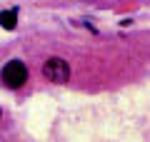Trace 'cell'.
<instances>
[{
	"mask_svg": "<svg viewBox=\"0 0 150 142\" xmlns=\"http://www.w3.org/2000/svg\"><path fill=\"white\" fill-rule=\"evenodd\" d=\"M28 80V67L20 63V60H10V63L3 67V82L8 85V87H20L23 82Z\"/></svg>",
	"mask_w": 150,
	"mask_h": 142,
	"instance_id": "1",
	"label": "cell"
},
{
	"mask_svg": "<svg viewBox=\"0 0 150 142\" xmlns=\"http://www.w3.org/2000/svg\"><path fill=\"white\" fill-rule=\"evenodd\" d=\"M43 75L50 80V82L63 85L65 80L70 77V67H68V63H65L63 58H50L48 63L43 65Z\"/></svg>",
	"mask_w": 150,
	"mask_h": 142,
	"instance_id": "2",
	"label": "cell"
},
{
	"mask_svg": "<svg viewBox=\"0 0 150 142\" xmlns=\"http://www.w3.org/2000/svg\"><path fill=\"white\" fill-rule=\"evenodd\" d=\"M0 25L5 30H15L18 25V10H3L0 13Z\"/></svg>",
	"mask_w": 150,
	"mask_h": 142,
	"instance_id": "3",
	"label": "cell"
}]
</instances>
